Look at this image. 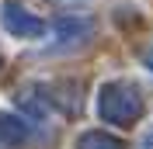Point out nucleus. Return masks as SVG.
<instances>
[{
	"mask_svg": "<svg viewBox=\"0 0 153 149\" xmlns=\"http://www.w3.org/2000/svg\"><path fill=\"white\" fill-rule=\"evenodd\" d=\"M91 31H94V24H91L87 18H59V21H56V38L63 42V45L84 42Z\"/></svg>",
	"mask_w": 153,
	"mask_h": 149,
	"instance_id": "4",
	"label": "nucleus"
},
{
	"mask_svg": "<svg viewBox=\"0 0 153 149\" xmlns=\"http://www.w3.org/2000/svg\"><path fill=\"white\" fill-rule=\"evenodd\" d=\"M14 101H18L28 114H35V118H45L49 114V94H45V87H21V90L14 94Z\"/></svg>",
	"mask_w": 153,
	"mask_h": 149,
	"instance_id": "5",
	"label": "nucleus"
},
{
	"mask_svg": "<svg viewBox=\"0 0 153 149\" xmlns=\"http://www.w3.org/2000/svg\"><path fill=\"white\" fill-rule=\"evenodd\" d=\"M143 63H146V69H150V73H153V45L146 49V56H143Z\"/></svg>",
	"mask_w": 153,
	"mask_h": 149,
	"instance_id": "8",
	"label": "nucleus"
},
{
	"mask_svg": "<svg viewBox=\"0 0 153 149\" xmlns=\"http://www.w3.org/2000/svg\"><path fill=\"white\" fill-rule=\"evenodd\" d=\"M31 139V125L21 114L0 111V149H21Z\"/></svg>",
	"mask_w": 153,
	"mask_h": 149,
	"instance_id": "3",
	"label": "nucleus"
},
{
	"mask_svg": "<svg viewBox=\"0 0 153 149\" xmlns=\"http://www.w3.org/2000/svg\"><path fill=\"white\" fill-rule=\"evenodd\" d=\"M76 149H125V142L108 135V132H101V128H94V132H84L76 139Z\"/></svg>",
	"mask_w": 153,
	"mask_h": 149,
	"instance_id": "6",
	"label": "nucleus"
},
{
	"mask_svg": "<svg viewBox=\"0 0 153 149\" xmlns=\"http://www.w3.org/2000/svg\"><path fill=\"white\" fill-rule=\"evenodd\" d=\"M139 149H153V125L143 132V139H139Z\"/></svg>",
	"mask_w": 153,
	"mask_h": 149,
	"instance_id": "7",
	"label": "nucleus"
},
{
	"mask_svg": "<svg viewBox=\"0 0 153 149\" xmlns=\"http://www.w3.org/2000/svg\"><path fill=\"white\" fill-rule=\"evenodd\" d=\"M97 114L111 125H132L143 118V94L129 80H111L97 90Z\"/></svg>",
	"mask_w": 153,
	"mask_h": 149,
	"instance_id": "1",
	"label": "nucleus"
},
{
	"mask_svg": "<svg viewBox=\"0 0 153 149\" xmlns=\"http://www.w3.org/2000/svg\"><path fill=\"white\" fill-rule=\"evenodd\" d=\"M4 28L14 38H42L45 35V21L35 18V14H28L18 0H10L7 7H4Z\"/></svg>",
	"mask_w": 153,
	"mask_h": 149,
	"instance_id": "2",
	"label": "nucleus"
}]
</instances>
